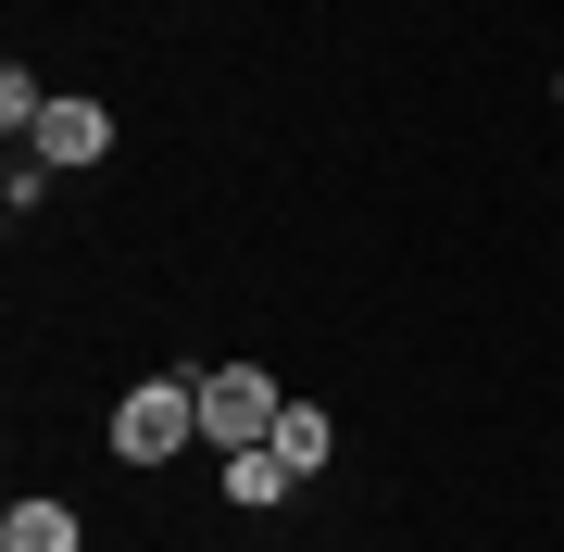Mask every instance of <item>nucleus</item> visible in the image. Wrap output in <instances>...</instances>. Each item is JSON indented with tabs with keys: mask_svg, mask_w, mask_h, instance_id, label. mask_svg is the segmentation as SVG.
Listing matches in <instances>:
<instances>
[{
	"mask_svg": "<svg viewBox=\"0 0 564 552\" xmlns=\"http://www.w3.org/2000/svg\"><path fill=\"white\" fill-rule=\"evenodd\" d=\"M188 440H202V377H139L113 402V452L126 465H176Z\"/></svg>",
	"mask_w": 564,
	"mask_h": 552,
	"instance_id": "1",
	"label": "nucleus"
},
{
	"mask_svg": "<svg viewBox=\"0 0 564 552\" xmlns=\"http://www.w3.org/2000/svg\"><path fill=\"white\" fill-rule=\"evenodd\" d=\"M276 377H263V365H226V377H202V440L214 452H251V440H276Z\"/></svg>",
	"mask_w": 564,
	"mask_h": 552,
	"instance_id": "2",
	"label": "nucleus"
},
{
	"mask_svg": "<svg viewBox=\"0 0 564 552\" xmlns=\"http://www.w3.org/2000/svg\"><path fill=\"white\" fill-rule=\"evenodd\" d=\"M101 139H113V113H101V101H51L25 151H39V164H101Z\"/></svg>",
	"mask_w": 564,
	"mask_h": 552,
	"instance_id": "3",
	"label": "nucleus"
},
{
	"mask_svg": "<svg viewBox=\"0 0 564 552\" xmlns=\"http://www.w3.org/2000/svg\"><path fill=\"white\" fill-rule=\"evenodd\" d=\"M289 477H302V465H289L276 440H251V452H226V502H239V515H276V502H289Z\"/></svg>",
	"mask_w": 564,
	"mask_h": 552,
	"instance_id": "4",
	"label": "nucleus"
},
{
	"mask_svg": "<svg viewBox=\"0 0 564 552\" xmlns=\"http://www.w3.org/2000/svg\"><path fill=\"white\" fill-rule=\"evenodd\" d=\"M88 528H76V502H13L0 515V552H76Z\"/></svg>",
	"mask_w": 564,
	"mask_h": 552,
	"instance_id": "5",
	"label": "nucleus"
},
{
	"mask_svg": "<svg viewBox=\"0 0 564 552\" xmlns=\"http://www.w3.org/2000/svg\"><path fill=\"white\" fill-rule=\"evenodd\" d=\"M276 452H289V465L314 477L326 452H339V427H326V402H289V414H276Z\"/></svg>",
	"mask_w": 564,
	"mask_h": 552,
	"instance_id": "6",
	"label": "nucleus"
},
{
	"mask_svg": "<svg viewBox=\"0 0 564 552\" xmlns=\"http://www.w3.org/2000/svg\"><path fill=\"white\" fill-rule=\"evenodd\" d=\"M39 113H51V88L13 63V76H0V126H13V139H39Z\"/></svg>",
	"mask_w": 564,
	"mask_h": 552,
	"instance_id": "7",
	"label": "nucleus"
},
{
	"mask_svg": "<svg viewBox=\"0 0 564 552\" xmlns=\"http://www.w3.org/2000/svg\"><path fill=\"white\" fill-rule=\"evenodd\" d=\"M552 101H564V76H552Z\"/></svg>",
	"mask_w": 564,
	"mask_h": 552,
	"instance_id": "8",
	"label": "nucleus"
}]
</instances>
